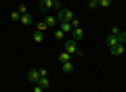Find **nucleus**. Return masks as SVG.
Wrapping results in <instances>:
<instances>
[{"mask_svg": "<svg viewBox=\"0 0 126 92\" xmlns=\"http://www.w3.org/2000/svg\"><path fill=\"white\" fill-rule=\"evenodd\" d=\"M63 46H65V50H67V53L72 54V57H74V54H76V57H82V54H84V50H82L80 46H78V42H76V40H67V42L63 44Z\"/></svg>", "mask_w": 126, "mask_h": 92, "instance_id": "1", "label": "nucleus"}, {"mask_svg": "<svg viewBox=\"0 0 126 92\" xmlns=\"http://www.w3.org/2000/svg\"><path fill=\"white\" fill-rule=\"evenodd\" d=\"M40 9L42 11H59V9H61V2H55V0H42Z\"/></svg>", "mask_w": 126, "mask_h": 92, "instance_id": "2", "label": "nucleus"}, {"mask_svg": "<svg viewBox=\"0 0 126 92\" xmlns=\"http://www.w3.org/2000/svg\"><path fill=\"white\" fill-rule=\"evenodd\" d=\"M57 19H59V21H72V19H74V13H72L69 9H59V11H57Z\"/></svg>", "mask_w": 126, "mask_h": 92, "instance_id": "3", "label": "nucleus"}, {"mask_svg": "<svg viewBox=\"0 0 126 92\" xmlns=\"http://www.w3.org/2000/svg\"><path fill=\"white\" fill-rule=\"evenodd\" d=\"M109 53H111V57H124L126 44H116V46H111V48H109Z\"/></svg>", "mask_w": 126, "mask_h": 92, "instance_id": "4", "label": "nucleus"}, {"mask_svg": "<svg viewBox=\"0 0 126 92\" xmlns=\"http://www.w3.org/2000/svg\"><path fill=\"white\" fill-rule=\"evenodd\" d=\"M27 78H30V82H34V84H38L40 82V69H30V73H27Z\"/></svg>", "mask_w": 126, "mask_h": 92, "instance_id": "5", "label": "nucleus"}, {"mask_svg": "<svg viewBox=\"0 0 126 92\" xmlns=\"http://www.w3.org/2000/svg\"><path fill=\"white\" fill-rule=\"evenodd\" d=\"M44 23H46V27H57L59 19H57V15H48V17L44 19Z\"/></svg>", "mask_w": 126, "mask_h": 92, "instance_id": "6", "label": "nucleus"}, {"mask_svg": "<svg viewBox=\"0 0 126 92\" xmlns=\"http://www.w3.org/2000/svg\"><path fill=\"white\" fill-rule=\"evenodd\" d=\"M82 38H84V29H80V27H76V29H72V40H76V42H80Z\"/></svg>", "mask_w": 126, "mask_h": 92, "instance_id": "7", "label": "nucleus"}, {"mask_svg": "<svg viewBox=\"0 0 126 92\" xmlns=\"http://www.w3.org/2000/svg\"><path fill=\"white\" fill-rule=\"evenodd\" d=\"M59 29H61L63 34H67V31H72L74 27H72V23H69V21H59Z\"/></svg>", "mask_w": 126, "mask_h": 92, "instance_id": "8", "label": "nucleus"}, {"mask_svg": "<svg viewBox=\"0 0 126 92\" xmlns=\"http://www.w3.org/2000/svg\"><path fill=\"white\" fill-rule=\"evenodd\" d=\"M105 44H107L109 48H111V46H116V44H120V40H118V36H111V34H109L107 38H105Z\"/></svg>", "mask_w": 126, "mask_h": 92, "instance_id": "9", "label": "nucleus"}, {"mask_svg": "<svg viewBox=\"0 0 126 92\" xmlns=\"http://www.w3.org/2000/svg\"><path fill=\"white\" fill-rule=\"evenodd\" d=\"M59 61H61V63H67V61H72V54H69L67 50H63V53L59 54Z\"/></svg>", "mask_w": 126, "mask_h": 92, "instance_id": "10", "label": "nucleus"}, {"mask_svg": "<svg viewBox=\"0 0 126 92\" xmlns=\"http://www.w3.org/2000/svg\"><path fill=\"white\" fill-rule=\"evenodd\" d=\"M32 38H34V42H42V40H44V34H42V31H34V34H32Z\"/></svg>", "mask_w": 126, "mask_h": 92, "instance_id": "11", "label": "nucleus"}, {"mask_svg": "<svg viewBox=\"0 0 126 92\" xmlns=\"http://www.w3.org/2000/svg\"><path fill=\"white\" fill-rule=\"evenodd\" d=\"M19 21H21L23 25H30V23H32V15H30V13H25V15H21V19H19Z\"/></svg>", "mask_w": 126, "mask_h": 92, "instance_id": "12", "label": "nucleus"}, {"mask_svg": "<svg viewBox=\"0 0 126 92\" xmlns=\"http://www.w3.org/2000/svg\"><path fill=\"white\" fill-rule=\"evenodd\" d=\"M63 71H65V73H72V71H74V63H72V61L63 63Z\"/></svg>", "mask_w": 126, "mask_h": 92, "instance_id": "13", "label": "nucleus"}, {"mask_svg": "<svg viewBox=\"0 0 126 92\" xmlns=\"http://www.w3.org/2000/svg\"><path fill=\"white\" fill-rule=\"evenodd\" d=\"M38 84H40V86H42V88H44V90H46V88L50 86V79H48V78H46V75H44V78H40V82H38Z\"/></svg>", "mask_w": 126, "mask_h": 92, "instance_id": "14", "label": "nucleus"}, {"mask_svg": "<svg viewBox=\"0 0 126 92\" xmlns=\"http://www.w3.org/2000/svg\"><path fill=\"white\" fill-rule=\"evenodd\" d=\"M109 4H111V0H99V6H101V9H109Z\"/></svg>", "mask_w": 126, "mask_h": 92, "instance_id": "15", "label": "nucleus"}, {"mask_svg": "<svg viewBox=\"0 0 126 92\" xmlns=\"http://www.w3.org/2000/svg\"><path fill=\"white\" fill-rule=\"evenodd\" d=\"M11 19H13V21H19V19H21V13H19V11H13V13H11Z\"/></svg>", "mask_w": 126, "mask_h": 92, "instance_id": "16", "label": "nucleus"}, {"mask_svg": "<svg viewBox=\"0 0 126 92\" xmlns=\"http://www.w3.org/2000/svg\"><path fill=\"white\" fill-rule=\"evenodd\" d=\"M36 29L44 34V31H46V23H44V21H40V23H38V25H36Z\"/></svg>", "mask_w": 126, "mask_h": 92, "instance_id": "17", "label": "nucleus"}, {"mask_svg": "<svg viewBox=\"0 0 126 92\" xmlns=\"http://www.w3.org/2000/svg\"><path fill=\"white\" fill-rule=\"evenodd\" d=\"M63 36H65V34H63L61 29H55V38H57V40H63Z\"/></svg>", "mask_w": 126, "mask_h": 92, "instance_id": "18", "label": "nucleus"}, {"mask_svg": "<svg viewBox=\"0 0 126 92\" xmlns=\"http://www.w3.org/2000/svg\"><path fill=\"white\" fill-rule=\"evenodd\" d=\"M17 11H19L21 15H25V13H27V6H25V4H19V9H17Z\"/></svg>", "mask_w": 126, "mask_h": 92, "instance_id": "19", "label": "nucleus"}, {"mask_svg": "<svg viewBox=\"0 0 126 92\" xmlns=\"http://www.w3.org/2000/svg\"><path fill=\"white\" fill-rule=\"evenodd\" d=\"M88 6L94 9V6H99V0H88Z\"/></svg>", "mask_w": 126, "mask_h": 92, "instance_id": "20", "label": "nucleus"}, {"mask_svg": "<svg viewBox=\"0 0 126 92\" xmlns=\"http://www.w3.org/2000/svg\"><path fill=\"white\" fill-rule=\"evenodd\" d=\"M32 92H44V88H42L40 84H36V86H34V90H32Z\"/></svg>", "mask_w": 126, "mask_h": 92, "instance_id": "21", "label": "nucleus"}, {"mask_svg": "<svg viewBox=\"0 0 126 92\" xmlns=\"http://www.w3.org/2000/svg\"><path fill=\"white\" fill-rule=\"evenodd\" d=\"M69 23H72V27H74V29H76V27H80V23H78L76 19H72V21H69Z\"/></svg>", "mask_w": 126, "mask_h": 92, "instance_id": "22", "label": "nucleus"}, {"mask_svg": "<svg viewBox=\"0 0 126 92\" xmlns=\"http://www.w3.org/2000/svg\"><path fill=\"white\" fill-rule=\"evenodd\" d=\"M55 2H61V0H55Z\"/></svg>", "mask_w": 126, "mask_h": 92, "instance_id": "23", "label": "nucleus"}]
</instances>
